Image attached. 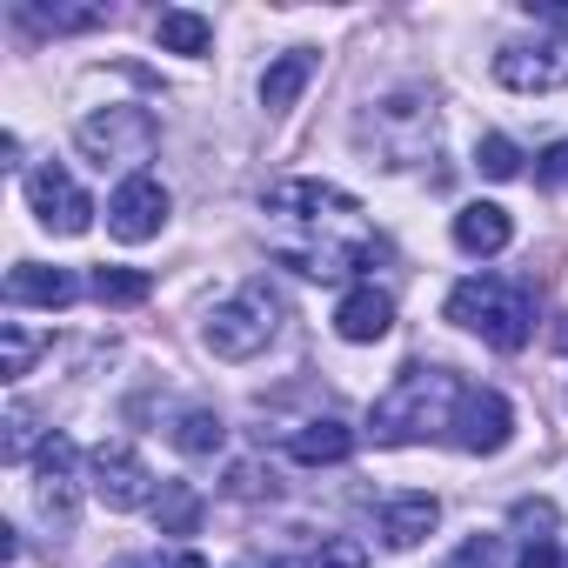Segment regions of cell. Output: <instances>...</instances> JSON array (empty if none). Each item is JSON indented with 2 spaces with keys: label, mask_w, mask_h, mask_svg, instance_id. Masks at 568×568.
Masks as SVG:
<instances>
[{
  "label": "cell",
  "mask_w": 568,
  "mask_h": 568,
  "mask_svg": "<svg viewBox=\"0 0 568 568\" xmlns=\"http://www.w3.org/2000/svg\"><path fill=\"white\" fill-rule=\"evenodd\" d=\"M28 207H34V221L48 234H88V221H94V201L81 194V181L61 161H48V168L28 174Z\"/></svg>",
  "instance_id": "7"
},
{
  "label": "cell",
  "mask_w": 568,
  "mask_h": 568,
  "mask_svg": "<svg viewBox=\"0 0 568 568\" xmlns=\"http://www.w3.org/2000/svg\"><path fill=\"white\" fill-rule=\"evenodd\" d=\"M308 568H368V548H362L355 535H328V541L308 555Z\"/></svg>",
  "instance_id": "25"
},
{
  "label": "cell",
  "mask_w": 568,
  "mask_h": 568,
  "mask_svg": "<svg viewBox=\"0 0 568 568\" xmlns=\"http://www.w3.org/2000/svg\"><path fill=\"white\" fill-rule=\"evenodd\" d=\"M34 355H41V335H28L21 322H8V328H0V375H8V382H21Z\"/></svg>",
  "instance_id": "22"
},
{
  "label": "cell",
  "mask_w": 568,
  "mask_h": 568,
  "mask_svg": "<svg viewBox=\"0 0 568 568\" xmlns=\"http://www.w3.org/2000/svg\"><path fill=\"white\" fill-rule=\"evenodd\" d=\"M221 442H227V422H221L214 408H187V415L174 422V448H181V455H221Z\"/></svg>",
  "instance_id": "20"
},
{
  "label": "cell",
  "mask_w": 568,
  "mask_h": 568,
  "mask_svg": "<svg viewBox=\"0 0 568 568\" xmlns=\"http://www.w3.org/2000/svg\"><path fill=\"white\" fill-rule=\"evenodd\" d=\"M388 328H395V302H388L382 288H348V295L335 302V335H342V342L362 348V342H382Z\"/></svg>",
  "instance_id": "12"
},
{
  "label": "cell",
  "mask_w": 568,
  "mask_h": 568,
  "mask_svg": "<svg viewBox=\"0 0 568 568\" xmlns=\"http://www.w3.org/2000/svg\"><path fill=\"white\" fill-rule=\"evenodd\" d=\"M315 74H322V54H315V48H288L281 61H267V74H261V108H267V114L295 108Z\"/></svg>",
  "instance_id": "14"
},
{
  "label": "cell",
  "mask_w": 568,
  "mask_h": 568,
  "mask_svg": "<svg viewBox=\"0 0 568 568\" xmlns=\"http://www.w3.org/2000/svg\"><path fill=\"white\" fill-rule=\"evenodd\" d=\"M535 181H541L548 194H568V141H555V148L535 161Z\"/></svg>",
  "instance_id": "27"
},
{
  "label": "cell",
  "mask_w": 568,
  "mask_h": 568,
  "mask_svg": "<svg viewBox=\"0 0 568 568\" xmlns=\"http://www.w3.org/2000/svg\"><path fill=\"white\" fill-rule=\"evenodd\" d=\"M274 328H281V302L267 295V281H247V288H234L227 302L207 308L201 342H207L214 362H254L274 342Z\"/></svg>",
  "instance_id": "3"
},
{
  "label": "cell",
  "mask_w": 568,
  "mask_h": 568,
  "mask_svg": "<svg viewBox=\"0 0 568 568\" xmlns=\"http://www.w3.org/2000/svg\"><path fill=\"white\" fill-rule=\"evenodd\" d=\"M475 168H481L488 181H515V174H521V148H515L508 134H488V141L475 148Z\"/></svg>",
  "instance_id": "23"
},
{
  "label": "cell",
  "mask_w": 568,
  "mask_h": 568,
  "mask_svg": "<svg viewBox=\"0 0 568 568\" xmlns=\"http://www.w3.org/2000/svg\"><path fill=\"white\" fill-rule=\"evenodd\" d=\"M88 288H94V302H101V308H141V302L154 295V281H148L141 267H94Z\"/></svg>",
  "instance_id": "19"
},
{
  "label": "cell",
  "mask_w": 568,
  "mask_h": 568,
  "mask_svg": "<svg viewBox=\"0 0 568 568\" xmlns=\"http://www.w3.org/2000/svg\"><path fill=\"white\" fill-rule=\"evenodd\" d=\"M528 14H541V21H555V28L568 34V8H548V0H541V8H528Z\"/></svg>",
  "instance_id": "33"
},
{
  "label": "cell",
  "mask_w": 568,
  "mask_h": 568,
  "mask_svg": "<svg viewBox=\"0 0 568 568\" xmlns=\"http://www.w3.org/2000/svg\"><path fill=\"white\" fill-rule=\"evenodd\" d=\"M548 342H555V355H568V315H561V322L548 328Z\"/></svg>",
  "instance_id": "34"
},
{
  "label": "cell",
  "mask_w": 568,
  "mask_h": 568,
  "mask_svg": "<svg viewBox=\"0 0 568 568\" xmlns=\"http://www.w3.org/2000/svg\"><path fill=\"white\" fill-rule=\"evenodd\" d=\"M495 81L515 94H555L568 88V41H535V48H501Z\"/></svg>",
  "instance_id": "11"
},
{
  "label": "cell",
  "mask_w": 568,
  "mask_h": 568,
  "mask_svg": "<svg viewBox=\"0 0 568 568\" xmlns=\"http://www.w3.org/2000/svg\"><path fill=\"white\" fill-rule=\"evenodd\" d=\"M515 528H541L548 535L555 528V501H541V495L535 501H515Z\"/></svg>",
  "instance_id": "29"
},
{
  "label": "cell",
  "mask_w": 568,
  "mask_h": 568,
  "mask_svg": "<svg viewBox=\"0 0 568 568\" xmlns=\"http://www.w3.org/2000/svg\"><path fill=\"white\" fill-rule=\"evenodd\" d=\"M448 322L455 328H475L488 348L515 355L528 335H535V288L528 281H495V274H475L448 295Z\"/></svg>",
  "instance_id": "2"
},
{
  "label": "cell",
  "mask_w": 568,
  "mask_h": 568,
  "mask_svg": "<svg viewBox=\"0 0 568 568\" xmlns=\"http://www.w3.org/2000/svg\"><path fill=\"white\" fill-rule=\"evenodd\" d=\"M34 28H54V34H81V28H101L108 8H28Z\"/></svg>",
  "instance_id": "24"
},
{
  "label": "cell",
  "mask_w": 568,
  "mask_h": 568,
  "mask_svg": "<svg viewBox=\"0 0 568 568\" xmlns=\"http://www.w3.org/2000/svg\"><path fill=\"white\" fill-rule=\"evenodd\" d=\"M288 455H295L302 468L348 462V455H355V428H348V422H335V415H322V422H302V428L288 435Z\"/></svg>",
  "instance_id": "17"
},
{
  "label": "cell",
  "mask_w": 568,
  "mask_h": 568,
  "mask_svg": "<svg viewBox=\"0 0 568 568\" xmlns=\"http://www.w3.org/2000/svg\"><path fill=\"white\" fill-rule=\"evenodd\" d=\"M148 568H207V561H201V555H194V548H187V555H154V561H148Z\"/></svg>",
  "instance_id": "32"
},
{
  "label": "cell",
  "mask_w": 568,
  "mask_h": 568,
  "mask_svg": "<svg viewBox=\"0 0 568 568\" xmlns=\"http://www.w3.org/2000/svg\"><path fill=\"white\" fill-rule=\"evenodd\" d=\"M521 568H561V548L555 541H528L521 548Z\"/></svg>",
  "instance_id": "30"
},
{
  "label": "cell",
  "mask_w": 568,
  "mask_h": 568,
  "mask_svg": "<svg viewBox=\"0 0 568 568\" xmlns=\"http://www.w3.org/2000/svg\"><path fill=\"white\" fill-rule=\"evenodd\" d=\"M154 521H161V535H194V521H201V495H194L187 481H168L161 501H154Z\"/></svg>",
  "instance_id": "21"
},
{
  "label": "cell",
  "mask_w": 568,
  "mask_h": 568,
  "mask_svg": "<svg viewBox=\"0 0 568 568\" xmlns=\"http://www.w3.org/2000/svg\"><path fill=\"white\" fill-rule=\"evenodd\" d=\"M227 495H261V468H254V462H241V468L227 475Z\"/></svg>",
  "instance_id": "31"
},
{
  "label": "cell",
  "mask_w": 568,
  "mask_h": 568,
  "mask_svg": "<svg viewBox=\"0 0 568 568\" xmlns=\"http://www.w3.org/2000/svg\"><path fill=\"white\" fill-rule=\"evenodd\" d=\"M448 442L462 455H501L515 442V408L495 395V388H462L455 402V422H448Z\"/></svg>",
  "instance_id": "6"
},
{
  "label": "cell",
  "mask_w": 568,
  "mask_h": 568,
  "mask_svg": "<svg viewBox=\"0 0 568 568\" xmlns=\"http://www.w3.org/2000/svg\"><path fill=\"white\" fill-rule=\"evenodd\" d=\"M74 141H81V154L94 161V168H134V161H148L154 154V141H161V121L148 114V108H108V114H88L81 128H74Z\"/></svg>",
  "instance_id": "4"
},
{
  "label": "cell",
  "mask_w": 568,
  "mask_h": 568,
  "mask_svg": "<svg viewBox=\"0 0 568 568\" xmlns=\"http://www.w3.org/2000/svg\"><path fill=\"white\" fill-rule=\"evenodd\" d=\"M94 495H101L114 515H134V508L161 501V495H154L148 462H141L128 442H101V448H94Z\"/></svg>",
  "instance_id": "8"
},
{
  "label": "cell",
  "mask_w": 568,
  "mask_h": 568,
  "mask_svg": "<svg viewBox=\"0 0 568 568\" xmlns=\"http://www.w3.org/2000/svg\"><path fill=\"white\" fill-rule=\"evenodd\" d=\"M462 388H468V382H455L448 368H402L395 388L375 402L368 435H375L382 448H402V442H422V435H448Z\"/></svg>",
  "instance_id": "1"
},
{
  "label": "cell",
  "mask_w": 568,
  "mask_h": 568,
  "mask_svg": "<svg viewBox=\"0 0 568 568\" xmlns=\"http://www.w3.org/2000/svg\"><path fill=\"white\" fill-rule=\"evenodd\" d=\"M154 41H161V54H207L214 21H207V14H194V8H168V14L154 21Z\"/></svg>",
  "instance_id": "18"
},
{
  "label": "cell",
  "mask_w": 568,
  "mask_h": 568,
  "mask_svg": "<svg viewBox=\"0 0 568 568\" xmlns=\"http://www.w3.org/2000/svg\"><path fill=\"white\" fill-rule=\"evenodd\" d=\"M435 521H442V501L422 495V488L382 501V541H388V548H415L422 535H435Z\"/></svg>",
  "instance_id": "16"
},
{
  "label": "cell",
  "mask_w": 568,
  "mask_h": 568,
  "mask_svg": "<svg viewBox=\"0 0 568 568\" xmlns=\"http://www.w3.org/2000/svg\"><path fill=\"white\" fill-rule=\"evenodd\" d=\"M74 468H81V448L68 435H48L34 455V508L54 528H74Z\"/></svg>",
  "instance_id": "10"
},
{
  "label": "cell",
  "mask_w": 568,
  "mask_h": 568,
  "mask_svg": "<svg viewBox=\"0 0 568 568\" xmlns=\"http://www.w3.org/2000/svg\"><path fill=\"white\" fill-rule=\"evenodd\" d=\"M515 241V221H508V207H495V201H468L462 214H455V247L462 254H501Z\"/></svg>",
  "instance_id": "15"
},
{
  "label": "cell",
  "mask_w": 568,
  "mask_h": 568,
  "mask_svg": "<svg viewBox=\"0 0 568 568\" xmlns=\"http://www.w3.org/2000/svg\"><path fill=\"white\" fill-rule=\"evenodd\" d=\"M247 568H261V561H247ZM267 568H274V561H267Z\"/></svg>",
  "instance_id": "35"
},
{
  "label": "cell",
  "mask_w": 568,
  "mask_h": 568,
  "mask_svg": "<svg viewBox=\"0 0 568 568\" xmlns=\"http://www.w3.org/2000/svg\"><path fill=\"white\" fill-rule=\"evenodd\" d=\"M161 221H168V187L154 174H128L114 187V201H108V234L128 241V247H141V241L161 234Z\"/></svg>",
  "instance_id": "9"
},
{
  "label": "cell",
  "mask_w": 568,
  "mask_h": 568,
  "mask_svg": "<svg viewBox=\"0 0 568 568\" xmlns=\"http://www.w3.org/2000/svg\"><path fill=\"white\" fill-rule=\"evenodd\" d=\"M81 288H74V274L68 267H41V261H21L8 274V302L14 308H68Z\"/></svg>",
  "instance_id": "13"
},
{
  "label": "cell",
  "mask_w": 568,
  "mask_h": 568,
  "mask_svg": "<svg viewBox=\"0 0 568 568\" xmlns=\"http://www.w3.org/2000/svg\"><path fill=\"white\" fill-rule=\"evenodd\" d=\"M267 214L288 221V227H348L362 207H355V194H342L328 181H274L267 187Z\"/></svg>",
  "instance_id": "5"
},
{
  "label": "cell",
  "mask_w": 568,
  "mask_h": 568,
  "mask_svg": "<svg viewBox=\"0 0 568 568\" xmlns=\"http://www.w3.org/2000/svg\"><path fill=\"white\" fill-rule=\"evenodd\" d=\"M28 442H34V415L14 408V415H8V462H28Z\"/></svg>",
  "instance_id": "28"
},
{
  "label": "cell",
  "mask_w": 568,
  "mask_h": 568,
  "mask_svg": "<svg viewBox=\"0 0 568 568\" xmlns=\"http://www.w3.org/2000/svg\"><path fill=\"white\" fill-rule=\"evenodd\" d=\"M442 568H501V535H468Z\"/></svg>",
  "instance_id": "26"
}]
</instances>
